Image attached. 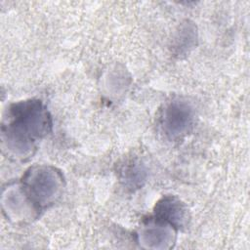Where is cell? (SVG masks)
I'll return each mask as SVG.
<instances>
[{
	"mask_svg": "<svg viewBox=\"0 0 250 250\" xmlns=\"http://www.w3.org/2000/svg\"><path fill=\"white\" fill-rule=\"evenodd\" d=\"M60 178L57 173L47 168H38L26 180L30 196L38 204H45L57 194L60 188Z\"/></svg>",
	"mask_w": 250,
	"mask_h": 250,
	"instance_id": "1",
	"label": "cell"
},
{
	"mask_svg": "<svg viewBox=\"0 0 250 250\" xmlns=\"http://www.w3.org/2000/svg\"><path fill=\"white\" fill-rule=\"evenodd\" d=\"M191 122V110L188 104L180 102L170 104L164 112L163 127L165 132L178 137L188 131Z\"/></svg>",
	"mask_w": 250,
	"mask_h": 250,
	"instance_id": "2",
	"label": "cell"
},
{
	"mask_svg": "<svg viewBox=\"0 0 250 250\" xmlns=\"http://www.w3.org/2000/svg\"><path fill=\"white\" fill-rule=\"evenodd\" d=\"M157 213L161 219L169 221L173 225H175L177 221H180L183 218V210L180 206V203L172 199H164L163 202L159 204Z\"/></svg>",
	"mask_w": 250,
	"mask_h": 250,
	"instance_id": "3",
	"label": "cell"
}]
</instances>
